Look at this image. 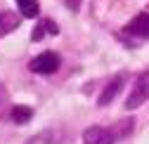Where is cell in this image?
<instances>
[{
  "mask_svg": "<svg viewBox=\"0 0 149 144\" xmlns=\"http://www.w3.org/2000/svg\"><path fill=\"white\" fill-rule=\"evenodd\" d=\"M125 33L128 35H135V38H140V40H149V14L142 12V14L135 17L133 21H128Z\"/></svg>",
  "mask_w": 149,
  "mask_h": 144,
  "instance_id": "cell-5",
  "label": "cell"
},
{
  "mask_svg": "<svg viewBox=\"0 0 149 144\" xmlns=\"http://www.w3.org/2000/svg\"><path fill=\"white\" fill-rule=\"evenodd\" d=\"M118 139L114 128H102V125H92L83 132V144H114Z\"/></svg>",
  "mask_w": 149,
  "mask_h": 144,
  "instance_id": "cell-3",
  "label": "cell"
},
{
  "mask_svg": "<svg viewBox=\"0 0 149 144\" xmlns=\"http://www.w3.org/2000/svg\"><path fill=\"white\" fill-rule=\"evenodd\" d=\"M123 85H125V78H123V76H114V78H111V80L104 85V90H102V95H100L97 104H100V106H109L111 102H114V99L121 95Z\"/></svg>",
  "mask_w": 149,
  "mask_h": 144,
  "instance_id": "cell-4",
  "label": "cell"
},
{
  "mask_svg": "<svg viewBox=\"0 0 149 144\" xmlns=\"http://www.w3.org/2000/svg\"><path fill=\"white\" fill-rule=\"evenodd\" d=\"M5 106H7V92H5V87L0 85V116H3V111H5Z\"/></svg>",
  "mask_w": 149,
  "mask_h": 144,
  "instance_id": "cell-10",
  "label": "cell"
},
{
  "mask_svg": "<svg viewBox=\"0 0 149 144\" xmlns=\"http://www.w3.org/2000/svg\"><path fill=\"white\" fill-rule=\"evenodd\" d=\"M147 99H149V73H142L137 78L135 87L130 90V95H128V99H125L123 106H125V111H135L137 106H142Z\"/></svg>",
  "mask_w": 149,
  "mask_h": 144,
  "instance_id": "cell-2",
  "label": "cell"
},
{
  "mask_svg": "<svg viewBox=\"0 0 149 144\" xmlns=\"http://www.w3.org/2000/svg\"><path fill=\"white\" fill-rule=\"evenodd\" d=\"M14 28H19V17H14V12H0V38Z\"/></svg>",
  "mask_w": 149,
  "mask_h": 144,
  "instance_id": "cell-7",
  "label": "cell"
},
{
  "mask_svg": "<svg viewBox=\"0 0 149 144\" xmlns=\"http://www.w3.org/2000/svg\"><path fill=\"white\" fill-rule=\"evenodd\" d=\"M31 116H33V109H31V106H26V104H14L12 109H10V120L17 123V125L29 123Z\"/></svg>",
  "mask_w": 149,
  "mask_h": 144,
  "instance_id": "cell-6",
  "label": "cell"
},
{
  "mask_svg": "<svg viewBox=\"0 0 149 144\" xmlns=\"http://www.w3.org/2000/svg\"><path fill=\"white\" fill-rule=\"evenodd\" d=\"M59 64H62V59H59L57 52L45 50V52H40L38 57H33V59H31L29 69L33 71V73H40V76H52L54 71L59 69Z\"/></svg>",
  "mask_w": 149,
  "mask_h": 144,
  "instance_id": "cell-1",
  "label": "cell"
},
{
  "mask_svg": "<svg viewBox=\"0 0 149 144\" xmlns=\"http://www.w3.org/2000/svg\"><path fill=\"white\" fill-rule=\"evenodd\" d=\"M17 5H19L22 17H26V19H36V17H38V12H40L38 0H17Z\"/></svg>",
  "mask_w": 149,
  "mask_h": 144,
  "instance_id": "cell-9",
  "label": "cell"
},
{
  "mask_svg": "<svg viewBox=\"0 0 149 144\" xmlns=\"http://www.w3.org/2000/svg\"><path fill=\"white\" fill-rule=\"evenodd\" d=\"M45 33H59V28H57V24H54L52 19H40L38 21V26L33 28V33H31V40H40Z\"/></svg>",
  "mask_w": 149,
  "mask_h": 144,
  "instance_id": "cell-8",
  "label": "cell"
}]
</instances>
